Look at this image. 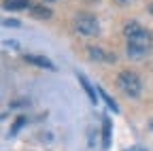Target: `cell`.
Wrapping results in <instances>:
<instances>
[{
	"mask_svg": "<svg viewBox=\"0 0 153 151\" xmlns=\"http://www.w3.org/2000/svg\"><path fill=\"white\" fill-rule=\"evenodd\" d=\"M123 34L128 39V55L132 60H143L151 47V34L138 22H130L126 26Z\"/></svg>",
	"mask_w": 153,
	"mask_h": 151,
	"instance_id": "6da1fadb",
	"label": "cell"
},
{
	"mask_svg": "<svg viewBox=\"0 0 153 151\" xmlns=\"http://www.w3.org/2000/svg\"><path fill=\"white\" fill-rule=\"evenodd\" d=\"M119 87L123 89V94H128V96H132V98H136L140 94V89H143L138 74L136 72H128V70L119 74Z\"/></svg>",
	"mask_w": 153,
	"mask_h": 151,
	"instance_id": "7a4b0ae2",
	"label": "cell"
},
{
	"mask_svg": "<svg viewBox=\"0 0 153 151\" xmlns=\"http://www.w3.org/2000/svg\"><path fill=\"white\" fill-rule=\"evenodd\" d=\"M74 28L79 30L81 34H85V36H96V34L100 32V28H98V19H96L94 15H89V13L76 15V17H74Z\"/></svg>",
	"mask_w": 153,
	"mask_h": 151,
	"instance_id": "3957f363",
	"label": "cell"
},
{
	"mask_svg": "<svg viewBox=\"0 0 153 151\" xmlns=\"http://www.w3.org/2000/svg\"><path fill=\"white\" fill-rule=\"evenodd\" d=\"M26 62H28V64H34V66H41V68H49V70L55 68L53 62L47 60L45 55H32V53H28V55H26Z\"/></svg>",
	"mask_w": 153,
	"mask_h": 151,
	"instance_id": "277c9868",
	"label": "cell"
},
{
	"mask_svg": "<svg viewBox=\"0 0 153 151\" xmlns=\"http://www.w3.org/2000/svg\"><path fill=\"white\" fill-rule=\"evenodd\" d=\"M2 7L7 11H26V9H32L30 0H4Z\"/></svg>",
	"mask_w": 153,
	"mask_h": 151,
	"instance_id": "5b68a950",
	"label": "cell"
},
{
	"mask_svg": "<svg viewBox=\"0 0 153 151\" xmlns=\"http://www.w3.org/2000/svg\"><path fill=\"white\" fill-rule=\"evenodd\" d=\"M89 55L94 60H104V62H115V55H108V53H104L102 49H89Z\"/></svg>",
	"mask_w": 153,
	"mask_h": 151,
	"instance_id": "8992f818",
	"label": "cell"
},
{
	"mask_svg": "<svg viewBox=\"0 0 153 151\" xmlns=\"http://www.w3.org/2000/svg\"><path fill=\"white\" fill-rule=\"evenodd\" d=\"M30 13L36 17V19H49V17H51V11L45 9V7H32Z\"/></svg>",
	"mask_w": 153,
	"mask_h": 151,
	"instance_id": "52a82bcc",
	"label": "cell"
},
{
	"mask_svg": "<svg viewBox=\"0 0 153 151\" xmlns=\"http://www.w3.org/2000/svg\"><path fill=\"white\" fill-rule=\"evenodd\" d=\"M79 83L83 85V89H85V94H87V96H89V100H91V102H96V91L91 89V85L87 83V79L83 77V74H79Z\"/></svg>",
	"mask_w": 153,
	"mask_h": 151,
	"instance_id": "ba28073f",
	"label": "cell"
},
{
	"mask_svg": "<svg viewBox=\"0 0 153 151\" xmlns=\"http://www.w3.org/2000/svg\"><path fill=\"white\" fill-rule=\"evenodd\" d=\"M98 94H100V96H102V98H104V102H106V104H108V109H113V111H115V113H117V102H115V100H113V98H111V96H108V94H106V91H104V89H102V87H98Z\"/></svg>",
	"mask_w": 153,
	"mask_h": 151,
	"instance_id": "9c48e42d",
	"label": "cell"
},
{
	"mask_svg": "<svg viewBox=\"0 0 153 151\" xmlns=\"http://www.w3.org/2000/svg\"><path fill=\"white\" fill-rule=\"evenodd\" d=\"M111 145V121L104 119V147Z\"/></svg>",
	"mask_w": 153,
	"mask_h": 151,
	"instance_id": "30bf717a",
	"label": "cell"
},
{
	"mask_svg": "<svg viewBox=\"0 0 153 151\" xmlns=\"http://www.w3.org/2000/svg\"><path fill=\"white\" fill-rule=\"evenodd\" d=\"M26 123V117H17V121L13 123V128H11V134H17V132H19V128H22Z\"/></svg>",
	"mask_w": 153,
	"mask_h": 151,
	"instance_id": "8fae6325",
	"label": "cell"
},
{
	"mask_svg": "<svg viewBox=\"0 0 153 151\" xmlns=\"http://www.w3.org/2000/svg\"><path fill=\"white\" fill-rule=\"evenodd\" d=\"M2 24H4V26H7V28H19V26H22V24H19V22H17V19H4V22H2Z\"/></svg>",
	"mask_w": 153,
	"mask_h": 151,
	"instance_id": "7c38bea8",
	"label": "cell"
},
{
	"mask_svg": "<svg viewBox=\"0 0 153 151\" xmlns=\"http://www.w3.org/2000/svg\"><path fill=\"white\" fill-rule=\"evenodd\" d=\"M149 13H151V15H153V4H151V7H149Z\"/></svg>",
	"mask_w": 153,
	"mask_h": 151,
	"instance_id": "4fadbf2b",
	"label": "cell"
},
{
	"mask_svg": "<svg viewBox=\"0 0 153 151\" xmlns=\"http://www.w3.org/2000/svg\"><path fill=\"white\" fill-rule=\"evenodd\" d=\"M151 130H153V121H151Z\"/></svg>",
	"mask_w": 153,
	"mask_h": 151,
	"instance_id": "5bb4252c",
	"label": "cell"
},
{
	"mask_svg": "<svg viewBox=\"0 0 153 151\" xmlns=\"http://www.w3.org/2000/svg\"><path fill=\"white\" fill-rule=\"evenodd\" d=\"M119 2H126V0H119Z\"/></svg>",
	"mask_w": 153,
	"mask_h": 151,
	"instance_id": "9a60e30c",
	"label": "cell"
},
{
	"mask_svg": "<svg viewBox=\"0 0 153 151\" xmlns=\"http://www.w3.org/2000/svg\"><path fill=\"white\" fill-rule=\"evenodd\" d=\"M47 2H51V0H47Z\"/></svg>",
	"mask_w": 153,
	"mask_h": 151,
	"instance_id": "2e32d148",
	"label": "cell"
}]
</instances>
